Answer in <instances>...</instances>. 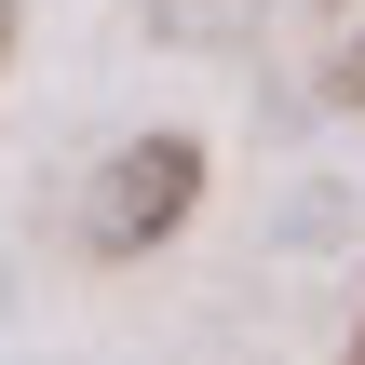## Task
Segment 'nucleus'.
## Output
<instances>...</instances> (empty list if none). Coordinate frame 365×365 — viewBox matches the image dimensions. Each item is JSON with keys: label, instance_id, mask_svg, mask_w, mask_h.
Masks as SVG:
<instances>
[{"label": "nucleus", "instance_id": "4", "mask_svg": "<svg viewBox=\"0 0 365 365\" xmlns=\"http://www.w3.org/2000/svg\"><path fill=\"white\" fill-rule=\"evenodd\" d=\"M325 14H352V0H325Z\"/></svg>", "mask_w": 365, "mask_h": 365}, {"label": "nucleus", "instance_id": "2", "mask_svg": "<svg viewBox=\"0 0 365 365\" xmlns=\"http://www.w3.org/2000/svg\"><path fill=\"white\" fill-rule=\"evenodd\" d=\"M339 108H365V27L339 41Z\"/></svg>", "mask_w": 365, "mask_h": 365}, {"label": "nucleus", "instance_id": "5", "mask_svg": "<svg viewBox=\"0 0 365 365\" xmlns=\"http://www.w3.org/2000/svg\"><path fill=\"white\" fill-rule=\"evenodd\" d=\"M352 352H365V325H352Z\"/></svg>", "mask_w": 365, "mask_h": 365}, {"label": "nucleus", "instance_id": "3", "mask_svg": "<svg viewBox=\"0 0 365 365\" xmlns=\"http://www.w3.org/2000/svg\"><path fill=\"white\" fill-rule=\"evenodd\" d=\"M14 27H27V14H14V0H0V68H14Z\"/></svg>", "mask_w": 365, "mask_h": 365}, {"label": "nucleus", "instance_id": "1", "mask_svg": "<svg viewBox=\"0 0 365 365\" xmlns=\"http://www.w3.org/2000/svg\"><path fill=\"white\" fill-rule=\"evenodd\" d=\"M203 135L190 122H149V135H122L95 176H81V244L95 257H149V244H176L190 217H203Z\"/></svg>", "mask_w": 365, "mask_h": 365}]
</instances>
